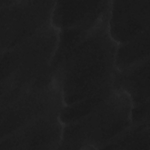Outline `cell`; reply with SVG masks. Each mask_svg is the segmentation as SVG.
Instances as JSON below:
<instances>
[{
	"label": "cell",
	"instance_id": "7",
	"mask_svg": "<svg viewBox=\"0 0 150 150\" xmlns=\"http://www.w3.org/2000/svg\"><path fill=\"white\" fill-rule=\"evenodd\" d=\"M149 24L150 0L111 1L107 28L117 45L142 33Z\"/></svg>",
	"mask_w": 150,
	"mask_h": 150
},
{
	"label": "cell",
	"instance_id": "3",
	"mask_svg": "<svg viewBox=\"0 0 150 150\" xmlns=\"http://www.w3.org/2000/svg\"><path fill=\"white\" fill-rule=\"evenodd\" d=\"M131 109L128 95L114 88L91 112L64 125L58 149H102L132 124Z\"/></svg>",
	"mask_w": 150,
	"mask_h": 150
},
{
	"label": "cell",
	"instance_id": "2",
	"mask_svg": "<svg viewBox=\"0 0 150 150\" xmlns=\"http://www.w3.org/2000/svg\"><path fill=\"white\" fill-rule=\"evenodd\" d=\"M59 38L50 25L21 44L0 52V97L11 98L51 73L50 65Z\"/></svg>",
	"mask_w": 150,
	"mask_h": 150
},
{
	"label": "cell",
	"instance_id": "8",
	"mask_svg": "<svg viewBox=\"0 0 150 150\" xmlns=\"http://www.w3.org/2000/svg\"><path fill=\"white\" fill-rule=\"evenodd\" d=\"M111 1H56L52 25L57 30L93 29L108 19Z\"/></svg>",
	"mask_w": 150,
	"mask_h": 150
},
{
	"label": "cell",
	"instance_id": "5",
	"mask_svg": "<svg viewBox=\"0 0 150 150\" xmlns=\"http://www.w3.org/2000/svg\"><path fill=\"white\" fill-rule=\"evenodd\" d=\"M56 1L0 0V52L52 25Z\"/></svg>",
	"mask_w": 150,
	"mask_h": 150
},
{
	"label": "cell",
	"instance_id": "6",
	"mask_svg": "<svg viewBox=\"0 0 150 150\" xmlns=\"http://www.w3.org/2000/svg\"><path fill=\"white\" fill-rule=\"evenodd\" d=\"M63 127L59 114L42 116L1 138L0 150L58 149Z\"/></svg>",
	"mask_w": 150,
	"mask_h": 150
},
{
	"label": "cell",
	"instance_id": "4",
	"mask_svg": "<svg viewBox=\"0 0 150 150\" xmlns=\"http://www.w3.org/2000/svg\"><path fill=\"white\" fill-rule=\"evenodd\" d=\"M64 106L52 74L40 78L0 106V139L39 117L59 114Z\"/></svg>",
	"mask_w": 150,
	"mask_h": 150
},
{
	"label": "cell",
	"instance_id": "12",
	"mask_svg": "<svg viewBox=\"0 0 150 150\" xmlns=\"http://www.w3.org/2000/svg\"><path fill=\"white\" fill-rule=\"evenodd\" d=\"M114 90L113 84L108 86L81 101L64 105L59 114L61 121L65 125L84 117L108 98Z\"/></svg>",
	"mask_w": 150,
	"mask_h": 150
},
{
	"label": "cell",
	"instance_id": "10",
	"mask_svg": "<svg viewBox=\"0 0 150 150\" xmlns=\"http://www.w3.org/2000/svg\"><path fill=\"white\" fill-rule=\"evenodd\" d=\"M149 28L132 39L117 46L115 66L117 71H122L149 59Z\"/></svg>",
	"mask_w": 150,
	"mask_h": 150
},
{
	"label": "cell",
	"instance_id": "11",
	"mask_svg": "<svg viewBox=\"0 0 150 150\" xmlns=\"http://www.w3.org/2000/svg\"><path fill=\"white\" fill-rule=\"evenodd\" d=\"M102 149L149 150V120L132 124Z\"/></svg>",
	"mask_w": 150,
	"mask_h": 150
},
{
	"label": "cell",
	"instance_id": "9",
	"mask_svg": "<svg viewBox=\"0 0 150 150\" xmlns=\"http://www.w3.org/2000/svg\"><path fill=\"white\" fill-rule=\"evenodd\" d=\"M113 86L128 95L132 109L149 104V59L122 71L116 70Z\"/></svg>",
	"mask_w": 150,
	"mask_h": 150
},
{
	"label": "cell",
	"instance_id": "1",
	"mask_svg": "<svg viewBox=\"0 0 150 150\" xmlns=\"http://www.w3.org/2000/svg\"><path fill=\"white\" fill-rule=\"evenodd\" d=\"M107 23L108 19L70 50L53 57L50 68L64 105L81 101L113 84L118 45L109 35Z\"/></svg>",
	"mask_w": 150,
	"mask_h": 150
}]
</instances>
